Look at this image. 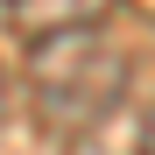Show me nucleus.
I'll use <instances>...</instances> for the list:
<instances>
[{
	"label": "nucleus",
	"instance_id": "obj_1",
	"mask_svg": "<svg viewBox=\"0 0 155 155\" xmlns=\"http://www.w3.org/2000/svg\"><path fill=\"white\" fill-rule=\"evenodd\" d=\"M28 99H35V120L49 127V141H85L127 99V57L113 42H99L92 28L35 35L28 42Z\"/></svg>",
	"mask_w": 155,
	"mask_h": 155
},
{
	"label": "nucleus",
	"instance_id": "obj_2",
	"mask_svg": "<svg viewBox=\"0 0 155 155\" xmlns=\"http://www.w3.org/2000/svg\"><path fill=\"white\" fill-rule=\"evenodd\" d=\"M0 14L21 42H35V35H64V28H99L113 14V0H0Z\"/></svg>",
	"mask_w": 155,
	"mask_h": 155
},
{
	"label": "nucleus",
	"instance_id": "obj_3",
	"mask_svg": "<svg viewBox=\"0 0 155 155\" xmlns=\"http://www.w3.org/2000/svg\"><path fill=\"white\" fill-rule=\"evenodd\" d=\"M134 155H155V106H148V120H141V141H134Z\"/></svg>",
	"mask_w": 155,
	"mask_h": 155
},
{
	"label": "nucleus",
	"instance_id": "obj_4",
	"mask_svg": "<svg viewBox=\"0 0 155 155\" xmlns=\"http://www.w3.org/2000/svg\"><path fill=\"white\" fill-rule=\"evenodd\" d=\"M0 120H7V78H0Z\"/></svg>",
	"mask_w": 155,
	"mask_h": 155
}]
</instances>
